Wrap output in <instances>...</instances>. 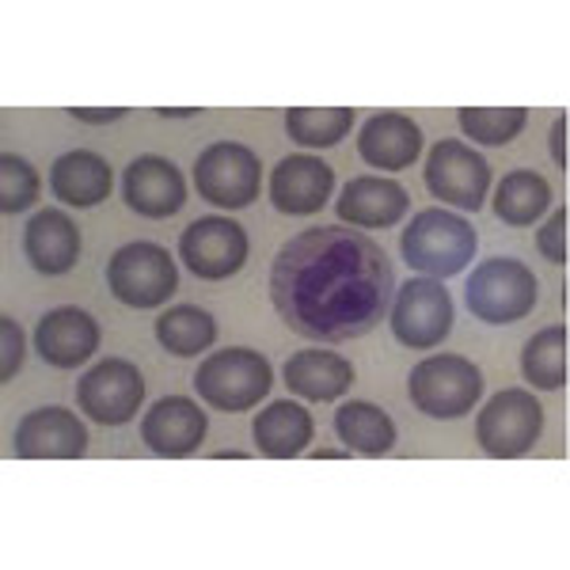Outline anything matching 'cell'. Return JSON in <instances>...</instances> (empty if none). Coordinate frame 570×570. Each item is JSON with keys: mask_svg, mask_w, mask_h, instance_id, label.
Here are the masks:
<instances>
[{"mask_svg": "<svg viewBox=\"0 0 570 570\" xmlns=\"http://www.w3.org/2000/svg\"><path fill=\"white\" fill-rule=\"evenodd\" d=\"M395 266L373 236L324 225L282 244L271 266V305L305 343H351L389 316Z\"/></svg>", "mask_w": 570, "mask_h": 570, "instance_id": "1", "label": "cell"}, {"mask_svg": "<svg viewBox=\"0 0 570 570\" xmlns=\"http://www.w3.org/2000/svg\"><path fill=\"white\" fill-rule=\"evenodd\" d=\"M475 228L449 209H422L400 236V252L407 266H415L426 278H453L475 255Z\"/></svg>", "mask_w": 570, "mask_h": 570, "instance_id": "2", "label": "cell"}, {"mask_svg": "<svg viewBox=\"0 0 570 570\" xmlns=\"http://www.w3.org/2000/svg\"><path fill=\"white\" fill-rule=\"evenodd\" d=\"M271 362L259 351H247V346H228V351L209 354L195 373V392L209 407L228 411V415L252 411L271 392Z\"/></svg>", "mask_w": 570, "mask_h": 570, "instance_id": "3", "label": "cell"}, {"mask_svg": "<svg viewBox=\"0 0 570 570\" xmlns=\"http://www.w3.org/2000/svg\"><path fill=\"white\" fill-rule=\"evenodd\" d=\"M407 392L426 419H464L483 395V373L461 354H434L411 370Z\"/></svg>", "mask_w": 570, "mask_h": 570, "instance_id": "4", "label": "cell"}, {"mask_svg": "<svg viewBox=\"0 0 570 570\" xmlns=\"http://www.w3.org/2000/svg\"><path fill=\"white\" fill-rule=\"evenodd\" d=\"M107 285L115 301H122L126 308L153 312L179 289V271L160 244L134 240L110 255Z\"/></svg>", "mask_w": 570, "mask_h": 570, "instance_id": "5", "label": "cell"}, {"mask_svg": "<svg viewBox=\"0 0 570 570\" xmlns=\"http://www.w3.org/2000/svg\"><path fill=\"white\" fill-rule=\"evenodd\" d=\"M464 305L483 324H518L537 305V274L518 259H487L468 274Z\"/></svg>", "mask_w": 570, "mask_h": 570, "instance_id": "6", "label": "cell"}, {"mask_svg": "<svg viewBox=\"0 0 570 570\" xmlns=\"http://www.w3.org/2000/svg\"><path fill=\"white\" fill-rule=\"evenodd\" d=\"M544 434V407L525 389H505L475 419V441L494 461H518Z\"/></svg>", "mask_w": 570, "mask_h": 570, "instance_id": "7", "label": "cell"}, {"mask_svg": "<svg viewBox=\"0 0 570 570\" xmlns=\"http://www.w3.org/2000/svg\"><path fill=\"white\" fill-rule=\"evenodd\" d=\"M389 320L395 343L407 351H430L445 343L453 331V301L438 278H411L395 285Z\"/></svg>", "mask_w": 570, "mask_h": 570, "instance_id": "8", "label": "cell"}, {"mask_svg": "<svg viewBox=\"0 0 570 570\" xmlns=\"http://www.w3.org/2000/svg\"><path fill=\"white\" fill-rule=\"evenodd\" d=\"M259 156L240 141H217L195 160V190L217 209H244L259 195Z\"/></svg>", "mask_w": 570, "mask_h": 570, "instance_id": "9", "label": "cell"}, {"mask_svg": "<svg viewBox=\"0 0 570 570\" xmlns=\"http://www.w3.org/2000/svg\"><path fill=\"white\" fill-rule=\"evenodd\" d=\"M145 403V376L126 357L91 365L77 384V407L99 426H126Z\"/></svg>", "mask_w": 570, "mask_h": 570, "instance_id": "10", "label": "cell"}, {"mask_svg": "<svg viewBox=\"0 0 570 570\" xmlns=\"http://www.w3.org/2000/svg\"><path fill=\"white\" fill-rule=\"evenodd\" d=\"M247 247H252L247 244V233L228 217H198L179 236L183 263L202 282L236 278L247 263Z\"/></svg>", "mask_w": 570, "mask_h": 570, "instance_id": "11", "label": "cell"}, {"mask_svg": "<svg viewBox=\"0 0 570 570\" xmlns=\"http://www.w3.org/2000/svg\"><path fill=\"white\" fill-rule=\"evenodd\" d=\"M426 187L430 195H438L449 206L475 214V209H483L487 195H491V168H487V160L475 149L449 137V141H438L430 149Z\"/></svg>", "mask_w": 570, "mask_h": 570, "instance_id": "12", "label": "cell"}, {"mask_svg": "<svg viewBox=\"0 0 570 570\" xmlns=\"http://www.w3.org/2000/svg\"><path fill=\"white\" fill-rule=\"evenodd\" d=\"M88 453V430L69 407H39L16 426L20 461H77Z\"/></svg>", "mask_w": 570, "mask_h": 570, "instance_id": "13", "label": "cell"}, {"mask_svg": "<svg viewBox=\"0 0 570 570\" xmlns=\"http://www.w3.org/2000/svg\"><path fill=\"white\" fill-rule=\"evenodd\" d=\"M206 411L195 407V400H187V395H164L141 419L145 445L156 456H168V461H183V456L198 453L202 441H206Z\"/></svg>", "mask_w": 570, "mask_h": 570, "instance_id": "14", "label": "cell"}, {"mask_svg": "<svg viewBox=\"0 0 570 570\" xmlns=\"http://www.w3.org/2000/svg\"><path fill=\"white\" fill-rule=\"evenodd\" d=\"M122 195L137 217L164 220L179 214L183 202H187V179L164 156H137L122 176Z\"/></svg>", "mask_w": 570, "mask_h": 570, "instance_id": "15", "label": "cell"}, {"mask_svg": "<svg viewBox=\"0 0 570 570\" xmlns=\"http://www.w3.org/2000/svg\"><path fill=\"white\" fill-rule=\"evenodd\" d=\"M335 190V171L316 156H285L271 176V202L285 217H308L327 206Z\"/></svg>", "mask_w": 570, "mask_h": 570, "instance_id": "16", "label": "cell"}, {"mask_svg": "<svg viewBox=\"0 0 570 570\" xmlns=\"http://www.w3.org/2000/svg\"><path fill=\"white\" fill-rule=\"evenodd\" d=\"M99 346V324L85 308H53L35 327V351L53 370H77Z\"/></svg>", "mask_w": 570, "mask_h": 570, "instance_id": "17", "label": "cell"}, {"mask_svg": "<svg viewBox=\"0 0 570 570\" xmlns=\"http://www.w3.org/2000/svg\"><path fill=\"white\" fill-rule=\"evenodd\" d=\"M285 389L308 403H335L351 392L354 384V365L335 351H297L285 357Z\"/></svg>", "mask_w": 570, "mask_h": 570, "instance_id": "18", "label": "cell"}, {"mask_svg": "<svg viewBox=\"0 0 570 570\" xmlns=\"http://www.w3.org/2000/svg\"><path fill=\"white\" fill-rule=\"evenodd\" d=\"M23 252L31 266L46 278H58V274H69L80 259V228L77 220L61 209H42L27 220L23 228Z\"/></svg>", "mask_w": 570, "mask_h": 570, "instance_id": "19", "label": "cell"}, {"mask_svg": "<svg viewBox=\"0 0 570 570\" xmlns=\"http://www.w3.org/2000/svg\"><path fill=\"white\" fill-rule=\"evenodd\" d=\"M357 153H362L365 164H373L381 171H403L419 160L422 130L415 118L400 115V110H381L357 134Z\"/></svg>", "mask_w": 570, "mask_h": 570, "instance_id": "20", "label": "cell"}, {"mask_svg": "<svg viewBox=\"0 0 570 570\" xmlns=\"http://www.w3.org/2000/svg\"><path fill=\"white\" fill-rule=\"evenodd\" d=\"M407 206H411L407 187H400L395 179L357 176L338 195V220L362 228H392L407 217Z\"/></svg>", "mask_w": 570, "mask_h": 570, "instance_id": "21", "label": "cell"}, {"mask_svg": "<svg viewBox=\"0 0 570 570\" xmlns=\"http://www.w3.org/2000/svg\"><path fill=\"white\" fill-rule=\"evenodd\" d=\"M312 434H316V422H312L308 407L293 400H278L271 407H263L252 422L255 449L271 461H293L308 449Z\"/></svg>", "mask_w": 570, "mask_h": 570, "instance_id": "22", "label": "cell"}, {"mask_svg": "<svg viewBox=\"0 0 570 570\" xmlns=\"http://www.w3.org/2000/svg\"><path fill=\"white\" fill-rule=\"evenodd\" d=\"M50 190L72 209H91L110 195V164L91 149H72L50 168Z\"/></svg>", "mask_w": 570, "mask_h": 570, "instance_id": "23", "label": "cell"}, {"mask_svg": "<svg viewBox=\"0 0 570 570\" xmlns=\"http://www.w3.org/2000/svg\"><path fill=\"white\" fill-rule=\"evenodd\" d=\"M335 434L346 449L362 456H384L395 445V422L384 407L370 400H351L335 411Z\"/></svg>", "mask_w": 570, "mask_h": 570, "instance_id": "24", "label": "cell"}, {"mask_svg": "<svg viewBox=\"0 0 570 570\" xmlns=\"http://www.w3.org/2000/svg\"><path fill=\"white\" fill-rule=\"evenodd\" d=\"M551 206V187L544 176L537 171H510L499 183V195H494V217L502 225L529 228L548 214Z\"/></svg>", "mask_w": 570, "mask_h": 570, "instance_id": "25", "label": "cell"}, {"mask_svg": "<svg viewBox=\"0 0 570 570\" xmlns=\"http://www.w3.org/2000/svg\"><path fill=\"white\" fill-rule=\"evenodd\" d=\"M156 338L171 357H195L217 343V320L206 308L179 305L156 316Z\"/></svg>", "mask_w": 570, "mask_h": 570, "instance_id": "26", "label": "cell"}, {"mask_svg": "<svg viewBox=\"0 0 570 570\" xmlns=\"http://www.w3.org/2000/svg\"><path fill=\"white\" fill-rule=\"evenodd\" d=\"M521 376L540 392H559L567 384V327H544L521 351Z\"/></svg>", "mask_w": 570, "mask_h": 570, "instance_id": "27", "label": "cell"}, {"mask_svg": "<svg viewBox=\"0 0 570 570\" xmlns=\"http://www.w3.org/2000/svg\"><path fill=\"white\" fill-rule=\"evenodd\" d=\"M354 126L351 107H289L285 110V130L305 149H331Z\"/></svg>", "mask_w": 570, "mask_h": 570, "instance_id": "28", "label": "cell"}, {"mask_svg": "<svg viewBox=\"0 0 570 570\" xmlns=\"http://www.w3.org/2000/svg\"><path fill=\"white\" fill-rule=\"evenodd\" d=\"M461 130L480 145H510L513 137L525 130L529 107H464Z\"/></svg>", "mask_w": 570, "mask_h": 570, "instance_id": "29", "label": "cell"}, {"mask_svg": "<svg viewBox=\"0 0 570 570\" xmlns=\"http://www.w3.org/2000/svg\"><path fill=\"white\" fill-rule=\"evenodd\" d=\"M35 198H39V171L23 156L4 153L0 156V209L8 217L23 214L27 206H35Z\"/></svg>", "mask_w": 570, "mask_h": 570, "instance_id": "30", "label": "cell"}, {"mask_svg": "<svg viewBox=\"0 0 570 570\" xmlns=\"http://www.w3.org/2000/svg\"><path fill=\"white\" fill-rule=\"evenodd\" d=\"M537 247L548 263H567V206H559L544 225L537 228Z\"/></svg>", "mask_w": 570, "mask_h": 570, "instance_id": "31", "label": "cell"}, {"mask_svg": "<svg viewBox=\"0 0 570 570\" xmlns=\"http://www.w3.org/2000/svg\"><path fill=\"white\" fill-rule=\"evenodd\" d=\"M0 338H4V351H0V381H12L23 365V327L12 316H0Z\"/></svg>", "mask_w": 570, "mask_h": 570, "instance_id": "32", "label": "cell"}, {"mask_svg": "<svg viewBox=\"0 0 570 570\" xmlns=\"http://www.w3.org/2000/svg\"><path fill=\"white\" fill-rule=\"evenodd\" d=\"M69 115L85 126H110V122H118V118H126V110L122 107H72Z\"/></svg>", "mask_w": 570, "mask_h": 570, "instance_id": "33", "label": "cell"}, {"mask_svg": "<svg viewBox=\"0 0 570 570\" xmlns=\"http://www.w3.org/2000/svg\"><path fill=\"white\" fill-rule=\"evenodd\" d=\"M551 160L559 164V171L567 168V115L559 110L556 126H551Z\"/></svg>", "mask_w": 570, "mask_h": 570, "instance_id": "34", "label": "cell"}, {"mask_svg": "<svg viewBox=\"0 0 570 570\" xmlns=\"http://www.w3.org/2000/svg\"><path fill=\"white\" fill-rule=\"evenodd\" d=\"M156 115H160V118H195L198 107H160Z\"/></svg>", "mask_w": 570, "mask_h": 570, "instance_id": "35", "label": "cell"}, {"mask_svg": "<svg viewBox=\"0 0 570 570\" xmlns=\"http://www.w3.org/2000/svg\"><path fill=\"white\" fill-rule=\"evenodd\" d=\"M217 456V461H225V456H228V461H244V449H220V453H214Z\"/></svg>", "mask_w": 570, "mask_h": 570, "instance_id": "36", "label": "cell"}, {"mask_svg": "<svg viewBox=\"0 0 570 570\" xmlns=\"http://www.w3.org/2000/svg\"><path fill=\"white\" fill-rule=\"evenodd\" d=\"M320 461H335V456H346V449H316Z\"/></svg>", "mask_w": 570, "mask_h": 570, "instance_id": "37", "label": "cell"}]
</instances>
